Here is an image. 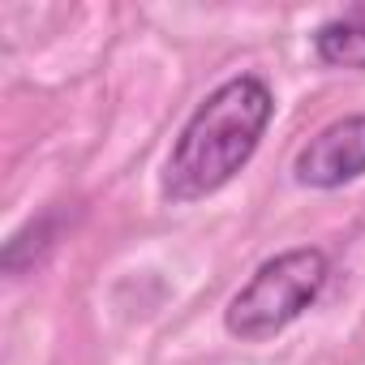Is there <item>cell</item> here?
<instances>
[{
	"label": "cell",
	"instance_id": "obj_1",
	"mask_svg": "<svg viewBox=\"0 0 365 365\" xmlns=\"http://www.w3.org/2000/svg\"><path fill=\"white\" fill-rule=\"evenodd\" d=\"M271 116H275V99L262 78L245 73L211 91L207 103H198V112L185 120L180 138L172 142L159 194L168 202H198L224 190L254 159Z\"/></svg>",
	"mask_w": 365,
	"mask_h": 365
},
{
	"label": "cell",
	"instance_id": "obj_2",
	"mask_svg": "<svg viewBox=\"0 0 365 365\" xmlns=\"http://www.w3.org/2000/svg\"><path fill=\"white\" fill-rule=\"evenodd\" d=\"M327 275H331V262L322 250L305 245V250L275 254L228 301V314H224L228 331L237 339H250V344L279 335L288 322H297L318 301V292L327 288Z\"/></svg>",
	"mask_w": 365,
	"mask_h": 365
},
{
	"label": "cell",
	"instance_id": "obj_4",
	"mask_svg": "<svg viewBox=\"0 0 365 365\" xmlns=\"http://www.w3.org/2000/svg\"><path fill=\"white\" fill-rule=\"evenodd\" d=\"M314 52L322 65L339 69H365V9H352L344 18H331L314 31Z\"/></svg>",
	"mask_w": 365,
	"mask_h": 365
},
{
	"label": "cell",
	"instance_id": "obj_3",
	"mask_svg": "<svg viewBox=\"0 0 365 365\" xmlns=\"http://www.w3.org/2000/svg\"><path fill=\"white\" fill-rule=\"evenodd\" d=\"M292 172L309 190H339L348 180L365 176V112L331 120L327 129H318L297 150Z\"/></svg>",
	"mask_w": 365,
	"mask_h": 365
}]
</instances>
